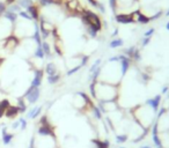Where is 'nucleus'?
<instances>
[{
    "instance_id": "obj_19",
    "label": "nucleus",
    "mask_w": 169,
    "mask_h": 148,
    "mask_svg": "<svg viewBox=\"0 0 169 148\" xmlns=\"http://www.w3.org/2000/svg\"><path fill=\"white\" fill-rule=\"evenodd\" d=\"M141 148H152V147H150V146H142Z\"/></svg>"
},
{
    "instance_id": "obj_8",
    "label": "nucleus",
    "mask_w": 169,
    "mask_h": 148,
    "mask_svg": "<svg viewBox=\"0 0 169 148\" xmlns=\"http://www.w3.org/2000/svg\"><path fill=\"white\" fill-rule=\"evenodd\" d=\"M44 72H45V74L48 75V77H50V75H55L57 73H60L59 72V69L57 67L56 63L53 61V60H50V61H48L45 65H44V69H43Z\"/></svg>"
},
{
    "instance_id": "obj_2",
    "label": "nucleus",
    "mask_w": 169,
    "mask_h": 148,
    "mask_svg": "<svg viewBox=\"0 0 169 148\" xmlns=\"http://www.w3.org/2000/svg\"><path fill=\"white\" fill-rule=\"evenodd\" d=\"M40 29L38 22L36 21H29V20H23V19H17V21L14 23V29H13V35L16 36L19 40L23 38H29L32 37L34 34Z\"/></svg>"
},
{
    "instance_id": "obj_16",
    "label": "nucleus",
    "mask_w": 169,
    "mask_h": 148,
    "mask_svg": "<svg viewBox=\"0 0 169 148\" xmlns=\"http://www.w3.org/2000/svg\"><path fill=\"white\" fill-rule=\"evenodd\" d=\"M19 121H20V130H21V131H25V130L27 129V125H28L27 119L23 118V117H20V118H19Z\"/></svg>"
},
{
    "instance_id": "obj_7",
    "label": "nucleus",
    "mask_w": 169,
    "mask_h": 148,
    "mask_svg": "<svg viewBox=\"0 0 169 148\" xmlns=\"http://www.w3.org/2000/svg\"><path fill=\"white\" fill-rule=\"evenodd\" d=\"M1 135H2V136H1L2 144H4L5 146H8V145L12 144V141H13V139H14V134L8 132V127H7L6 125H4V126L1 127Z\"/></svg>"
},
{
    "instance_id": "obj_17",
    "label": "nucleus",
    "mask_w": 169,
    "mask_h": 148,
    "mask_svg": "<svg viewBox=\"0 0 169 148\" xmlns=\"http://www.w3.org/2000/svg\"><path fill=\"white\" fill-rule=\"evenodd\" d=\"M11 129H12V130H14V131L20 130V121H19V119H17V121H15L14 123L11 125Z\"/></svg>"
},
{
    "instance_id": "obj_9",
    "label": "nucleus",
    "mask_w": 169,
    "mask_h": 148,
    "mask_svg": "<svg viewBox=\"0 0 169 148\" xmlns=\"http://www.w3.org/2000/svg\"><path fill=\"white\" fill-rule=\"evenodd\" d=\"M42 110H43L42 105L31 108L30 110H28V112H27V115H26V119H36V118L41 115Z\"/></svg>"
},
{
    "instance_id": "obj_21",
    "label": "nucleus",
    "mask_w": 169,
    "mask_h": 148,
    "mask_svg": "<svg viewBox=\"0 0 169 148\" xmlns=\"http://www.w3.org/2000/svg\"><path fill=\"white\" fill-rule=\"evenodd\" d=\"M156 148H163V146H161V147H156Z\"/></svg>"
},
{
    "instance_id": "obj_14",
    "label": "nucleus",
    "mask_w": 169,
    "mask_h": 148,
    "mask_svg": "<svg viewBox=\"0 0 169 148\" xmlns=\"http://www.w3.org/2000/svg\"><path fill=\"white\" fill-rule=\"evenodd\" d=\"M115 138H116L117 144H124L127 139H129V135H127L126 133H123V134H116Z\"/></svg>"
},
{
    "instance_id": "obj_10",
    "label": "nucleus",
    "mask_w": 169,
    "mask_h": 148,
    "mask_svg": "<svg viewBox=\"0 0 169 148\" xmlns=\"http://www.w3.org/2000/svg\"><path fill=\"white\" fill-rule=\"evenodd\" d=\"M19 113H20V110L16 105H9L5 111V117H7L8 119H12V118L16 117Z\"/></svg>"
},
{
    "instance_id": "obj_1",
    "label": "nucleus",
    "mask_w": 169,
    "mask_h": 148,
    "mask_svg": "<svg viewBox=\"0 0 169 148\" xmlns=\"http://www.w3.org/2000/svg\"><path fill=\"white\" fill-rule=\"evenodd\" d=\"M89 97H92V100L96 103L118 101L119 87L107 82L94 80L89 83Z\"/></svg>"
},
{
    "instance_id": "obj_3",
    "label": "nucleus",
    "mask_w": 169,
    "mask_h": 148,
    "mask_svg": "<svg viewBox=\"0 0 169 148\" xmlns=\"http://www.w3.org/2000/svg\"><path fill=\"white\" fill-rule=\"evenodd\" d=\"M13 29H14V25L1 15L0 16V40L13 35Z\"/></svg>"
},
{
    "instance_id": "obj_5",
    "label": "nucleus",
    "mask_w": 169,
    "mask_h": 148,
    "mask_svg": "<svg viewBox=\"0 0 169 148\" xmlns=\"http://www.w3.org/2000/svg\"><path fill=\"white\" fill-rule=\"evenodd\" d=\"M19 45H20V40L14 35H11L9 37L4 40V52L5 53H13L17 50Z\"/></svg>"
},
{
    "instance_id": "obj_6",
    "label": "nucleus",
    "mask_w": 169,
    "mask_h": 148,
    "mask_svg": "<svg viewBox=\"0 0 169 148\" xmlns=\"http://www.w3.org/2000/svg\"><path fill=\"white\" fill-rule=\"evenodd\" d=\"M43 74L44 71H32V78L30 80V87H36L41 88L43 81Z\"/></svg>"
},
{
    "instance_id": "obj_18",
    "label": "nucleus",
    "mask_w": 169,
    "mask_h": 148,
    "mask_svg": "<svg viewBox=\"0 0 169 148\" xmlns=\"http://www.w3.org/2000/svg\"><path fill=\"white\" fill-rule=\"evenodd\" d=\"M51 5H60L61 6V4H63V0H48Z\"/></svg>"
},
{
    "instance_id": "obj_13",
    "label": "nucleus",
    "mask_w": 169,
    "mask_h": 148,
    "mask_svg": "<svg viewBox=\"0 0 169 148\" xmlns=\"http://www.w3.org/2000/svg\"><path fill=\"white\" fill-rule=\"evenodd\" d=\"M16 4L22 8V9H27L30 6L34 5V0H16Z\"/></svg>"
},
{
    "instance_id": "obj_11",
    "label": "nucleus",
    "mask_w": 169,
    "mask_h": 148,
    "mask_svg": "<svg viewBox=\"0 0 169 148\" xmlns=\"http://www.w3.org/2000/svg\"><path fill=\"white\" fill-rule=\"evenodd\" d=\"M124 45V42L121 40L118 36L117 37H113V40L109 43V48L110 49H117V48H122Z\"/></svg>"
},
{
    "instance_id": "obj_15",
    "label": "nucleus",
    "mask_w": 169,
    "mask_h": 148,
    "mask_svg": "<svg viewBox=\"0 0 169 148\" xmlns=\"http://www.w3.org/2000/svg\"><path fill=\"white\" fill-rule=\"evenodd\" d=\"M152 140H153V142H154V145L156 147H161V146H162V140H161V138L159 136V133L152 134Z\"/></svg>"
},
{
    "instance_id": "obj_4",
    "label": "nucleus",
    "mask_w": 169,
    "mask_h": 148,
    "mask_svg": "<svg viewBox=\"0 0 169 148\" xmlns=\"http://www.w3.org/2000/svg\"><path fill=\"white\" fill-rule=\"evenodd\" d=\"M41 97V88H36V87H30L26 90V93L23 94V98L26 100L27 104L34 105L38 102Z\"/></svg>"
},
{
    "instance_id": "obj_12",
    "label": "nucleus",
    "mask_w": 169,
    "mask_h": 148,
    "mask_svg": "<svg viewBox=\"0 0 169 148\" xmlns=\"http://www.w3.org/2000/svg\"><path fill=\"white\" fill-rule=\"evenodd\" d=\"M2 16L5 17V19H7L9 22H12L13 25H14L15 22L17 21V19H19V15L16 13H12V12H8V11H5L4 14H2Z\"/></svg>"
},
{
    "instance_id": "obj_22",
    "label": "nucleus",
    "mask_w": 169,
    "mask_h": 148,
    "mask_svg": "<svg viewBox=\"0 0 169 148\" xmlns=\"http://www.w3.org/2000/svg\"><path fill=\"white\" fill-rule=\"evenodd\" d=\"M0 129H1V125H0Z\"/></svg>"
},
{
    "instance_id": "obj_20",
    "label": "nucleus",
    "mask_w": 169,
    "mask_h": 148,
    "mask_svg": "<svg viewBox=\"0 0 169 148\" xmlns=\"http://www.w3.org/2000/svg\"><path fill=\"white\" fill-rule=\"evenodd\" d=\"M167 29H168V31H169V22L167 23Z\"/></svg>"
}]
</instances>
